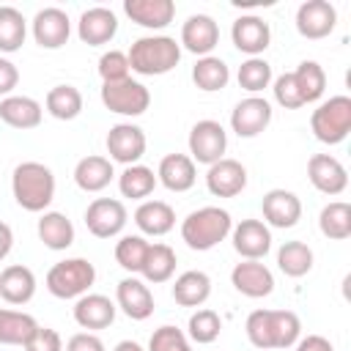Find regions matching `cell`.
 Here are the masks:
<instances>
[{"label": "cell", "instance_id": "ba28073f", "mask_svg": "<svg viewBox=\"0 0 351 351\" xmlns=\"http://www.w3.org/2000/svg\"><path fill=\"white\" fill-rule=\"evenodd\" d=\"M228 148V134L222 129V123L206 118V121H197L189 132V154H192V162H200V165H214L222 159Z\"/></svg>", "mask_w": 351, "mask_h": 351}, {"label": "cell", "instance_id": "44dd1931", "mask_svg": "<svg viewBox=\"0 0 351 351\" xmlns=\"http://www.w3.org/2000/svg\"><path fill=\"white\" fill-rule=\"evenodd\" d=\"M126 16L148 30H162L173 22L176 16V3L173 0H123Z\"/></svg>", "mask_w": 351, "mask_h": 351}, {"label": "cell", "instance_id": "5bb4252c", "mask_svg": "<svg viewBox=\"0 0 351 351\" xmlns=\"http://www.w3.org/2000/svg\"><path fill=\"white\" fill-rule=\"evenodd\" d=\"M115 33H118V16H115V11H110L104 5H93V8L82 11V16L77 22V36L88 47H101V44L112 41Z\"/></svg>", "mask_w": 351, "mask_h": 351}, {"label": "cell", "instance_id": "ffe728a7", "mask_svg": "<svg viewBox=\"0 0 351 351\" xmlns=\"http://www.w3.org/2000/svg\"><path fill=\"white\" fill-rule=\"evenodd\" d=\"M230 38L236 44L239 52H247L250 58H258L269 41H271V30H269V22H263L261 16L250 14V16H239L230 27Z\"/></svg>", "mask_w": 351, "mask_h": 351}, {"label": "cell", "instance_id": "816d5d0a", "mask_svg": "<svg viewBox=\"0 0 351 351\" xmlns=\"http://www.w3.org/2000/svg\"><path fill=\"white\" fill-rule=\"evenodd\" d=\"M11 247H14V233H11V228L5 222H0V261L11 252Z\"/></svg>", "mask_w": 351, "mask_h": 351}, {"label": "cell", "instance_id": "d4e9b609", "mask_svg": "<svg viewBox=\"0 0 351 351\" xmlns=\"http://www.w3.org/2000/svg\"><path fill=\"white\" fill-rule=\"evenodd\" d=\"M74 321L82 329H107L115 321V304L101 293H85L74 304Z\"/></svg>", "mask_w": 351, "mask_h": 351}, {"label": "cell", "instance_id": "e0dca14e", "mask_svg": "<svg viewBox=\"0 0 351 351\" xmlns=\"http://www.w3.org/2000/svg\"><path fill=\"white\" fill-rule=\"evenodd\" d=\"M206 186H208V192L214 197H236L247 186V170H244L241 162L222 156L219 162L208 165Z\"/></svg>", "mask_w": 351, "mask_h": 351}, {"label": "cell", "instance_id": "2e32d148", "mask_svg": "<svg viewBox=\"0 0 351 351\" xmlns=\"http://www.w3.org/2000/svg\"><path fill=\"white\" fill-rule=\"evenodd\" d=\"M307 178L310 184L324 195H340L348 186V173L340 165V159L329 154H315L307 162Z\"/></svg>", "mask_w": 351, "mask_h": 351}, {"label": "cell", "instance_id": "7bdbcfd3", "mask_svg": "<svg viewBox=\"0 0 351 351\" xmlns=\"http://www.w3.org/2000/svg\"><path fill=\"white\" fill-rule=\"evenodd\" d=\"M145 252H148V241L143 236H123L115 244V261H118V266L126 269V271H132V274L143 269Z\"/></svg>", "mask_w": 351, "mask_h": 351}, {"label": "cell", "instance_id": "8fae6325", "mask_svg": "<svg viewBox=\"0 0 351 351\" xmlns=\"http://www.w3.org/2000/svg\"><path fill=\"white\" fill-rule=\"evenodd\" d=\"M71 36V22L63 8H41L33 16V38L44 49H60Z\"/></svg>", "mask_w": 351, "mask_h": 351}, {"label": "cell", "instance_id": "7402d4cb", "mask_svg": "<svg viewBox=\"0 0 351 351\" xmlns=\"http://www.w3.org/2000/svg\"><path fill=\"white\" fill-rule=\"evenodd\" d=\"M263 219L271 228H293L302 219V200L288 189H269L263 195Z\"/></svg>", "mask_w": 351, "mask_h": 351}, {"label": "cell", "instance_id": "d590c367", "mask_svg": "<svg viewBox=\"0 0 351 351\" xmlns=\"http://www.w3.org/2000/svg\"><path fill=\"white\" fill-rule=\"evenodd\" d=\"M318 225H321V233H324L326 239H335V241L348 239V236H351V206L343 203V200L326 203V206L321 208Z\"/></svg>", "mask_w": 351, "mask_h": 351}, {"label": "cell", "instance_id": "836d02e7", "mask_svg": "<svg viewBox=\"0 0 351 351\" xmlns=\"http://www.w3.org/2000/svg\"><path fill=\"white\" fill-rule=\"evenodd\" d=\"M173 271H176V252H173V247H167V244H148V252H145L140 274L148 282L159 285V282H167L173 277Z\"/></svg>", "mask_w": 351, "mask_h": 351}, {"label": "cell", "instance_id": "ac0fdd59", "mask_svg": "<svg viewBox=\"0 0 351 351\" xmlns=\"http://www.w3.org/2000/svg\"><path fill=\"white\" fill-rule=\"evenodd\" d=\"M230 282L241 296H250V299H263L274 291V274L258 261L236 263L230 271Z\"/></svg>", "mask_w": 351, "mask_h": 351}, {"label": "cell", "instance_id": "8d00e7d4", "mask_svg": "<svg viewBox=\"0 0 351 351\" xmlns=\"http://www.w3.org/2000/svg\"><path fill=\"white\" fill-rule=\"evenodd\" d=\"M277 266L285 277H304L313 269V250L304 241H285L277 252Z\"/></svg>", "mask_w": 351, "mask_h": 351}, {"label": "cell", "instance_id": "4fadbf2b", "mask_svg": "<svg viewBox=\"0 0 351 351\" xmlns=\"http://www.w3.org/2000/svg\"><path fill=\"white\" fill-rule=\"evenodd\" d=\"M107 154L112 162L121 165H137V159L145 154V132L134 123H115L107 134Z\"/></svg>", "mask_w": 351, "mask_h": 351}, {"label": "cell", "instance_id": "f907efd6", "mask_svg": "<svg viewBox=\"0 0 351 351\" xmlns=\"http://www.w3.org/2000/svg\"><path fill=\"white\" fill-rule=\"evenodd\" d=\"M296 351H335V346L321 335H307L296 340Z\"/></svg>", "mask_w": 351, "mask_h": 351}, {"label": "cell", "instance_id": "4dcf8cb0", "mask_svg": "<svg viewBox=\"0 0 351 351\" xmlns=\"http://www.w3.org/2000/svg\"><path fill=\"white\" fill-rule=\"evenodd\" d=\"M211 296V280L206 271H184L173 282V299L181 307H200Z\"/></svg>", "mask_w": 351, "mask_h": 351}, {"label": "cell", "instance_id": "3957f363", "mask_svg": "<svg viewBox=\"0 0 351 351\" xmlns=\"http://www.w3.org/2000/svg\"><path fill=\"white\" fill-rule=\"evenodd\" d=\"M129 69L143 77H159L178 66L181 60V44L170 36H143L137 38L129 52Z\"/></svg>", "mask_w": 351, "mask_h": 351}, {"label": "cell", "instance_id": "cb8c5ba5", "mask_svg": "<svg viewBox=\"0 0 351 351\" xmlns=\"http://www.w3.org/2000/svg\"><path fill=\"white\" fill-rule=\"evenodd\" d=\"M156 181H162V186H167L170 192H186V189H192L195 181H197V170H195L192 156H186V154H167L159 162Z\"/></svg>", "mask_w": 351, "mask_h": 351}, {"label": "cell", "instance_id": "484cf974", "mask_svg": "<svg viewBox=\"0 0 351 351\" xmlns=\"http://www.w3.org/2000/svg\"><path fill=\"white\" fill-rule=\"evenodd\" d=\"M33 293H36V274L27 266L14 263L0 271V296L8 304H27Z\"/></svg>", "mask_w": 351, "mask_h": 351}, {"label": "cell", "instance_id": "ee69618b", "mask_svg": "<svg viewBox=\"0 0 351 351\" xmlns=\"http://www.w3.org/2000/svg\"><path fill=\"white\" fill-rule=\"evenodd\" d=\"M129 58L126 52L121 49H110L99 58V77L101 82H121V80H129Z\"/></svg>", "mask_w": 351, "mask_h": 351}, {"label": "cell", "instance_id": "1f68e13d", "mask_svg": "<svg viewBox=\"0 0 351 351\" xmlns=\"http://www.w3.org/2000/svg\"><path fill=\"white\" fill-rule=\"evenodd\" d=\"M38 329L36 318L19 310H0V346H25Z\"/></svg>", "mask_w": 351, "mask_h": 351}, {"label": "cell", "instance_id": "9a60e30c", "mask_svg": "<svg viewBox=\"0 0 351 351\" xmlns=\"http://www.w3.org/2000/svg\"><path fill=\"white\" fill-rule=\"evenodd\" d=\"M230 233H233V250L244 261H261L271 250V230L261 219H241Z\"/></svg>", "mask_w": 351, "mask_h": 351}, {"label": "cell", "instance_id": "52a82bcc", "mask_svg": "<svg viewBox=\"0 0 351 351\" xmlns=\"http://www.w3.org/2000/svg\"><path fill=\"white\" fill-rule=\"evenodd\" d=\"M101 101L110 112H118V115H143L151 104V93L143 82L137 80H121V82H104L101 85Z\"/></svg>", "mask_w": 351, "mask_h": 351}, {"label": "cell", "instance_id": "5b68a950", "mask_svg": "<svg viewBox=\"0 0 351 351\" xmlns=\"http://www.w3.org/2000/svg\"><path fill=\"white\" fill-rule=\"evenodd\" d=\"M96 280V269L85 258H66L47 271V291L58 299L85 296Z\"/></svg>", "mask_w": 351, "mask_h": 351}, {"label": "cell", "instance_id": "277c9868", "mask_svg": "<svg viewBox=\"0 0 351 351\" xmlns=\"http://www.w3.org/2000/svg\"><path fill=\"white\" fill-rule=\"evenodd\" d=\"M230 230H233V219L219 206H203L181 222V239L186 241L189 250H197V252L217 247Z\"/></svg>", "mask_w": 351, "mask_h": 351}, {"label": "cell", "instance_id": "681fc988", "mask_svg": "<svg viewBox=\"0 0 351 351\" xmlns=\"http://www.w3.org/2000/svg\"><path fill=\"white\" fill-rule=\"evenodd\" d=\"M19 82V71L8 58H0V96H8Z\"/></svg>", "mask_w": 351, "mask_h": 351}, {"label": "cell", "instance_id": "f35d334b", "mask_svg": "<svg viewBox=\"0 0 351 351\" xmlns=\"http://www.w3.org/2000/svg\"><path fill=\"white\" fill-rule=\"evenodd\" d=\"M154 186H156V176H154V170L145 167V165H129V167L121 173V178H118L121 195H123V197H132V200L148 197V195L154 192Z\"/></svg>", "mask_w": 351, "mask_h": 351}, {"label": "cell", "instance_id": "74e56055", "mask_svg": "<svg viewBox=\"0 0 351 351\" xmlns=\"http://www.w3.org/2000/svg\"><path fill=\"white\" fill-rule=\"evenodd\" d=\"M27 22L14 5H0V52H16L25 44Z\"/></svg>", "mask_w": 351, "mask_h": 351}, {"label": "cell", "instance_id": "f546056e", "mask_svg": "<svg viewBox=\"0 0 351 351\" xmlns=\"http://www.w3.org/2000/svg\"><path fill=\"white\" fill-rule=\"evenodd\" d=\"M38 239L49 250H66L74 244V225L60 211H44L38 219Z\"/></svg>", "mask_w": 351, "mask_h": 351}, {"label": "cell", "instance_id": "30bf717a", "mask_svg": "<svg viewBox=\"0 0 351 351\" xmlns=\"http://www.w3.org/2000/svg\"><path fill=\"white\" fill-rule=\"evenodd\" d=\"M337 25V11L329 0H307L296 11V30L304 38H326Z\"/></svg>", "mask_w": 351, "mask_h": 351}, {"label": "cell", "instance_id": "8992f818", "mask_svg": "<svg viewBox=\"0 0 351 351\" xmlns=\"http://www.w3.org/2000/svg\"><path fill=\"white\" fill-rule=\"evenodd\" d=\"M310 129L315 140L326 145H337L351 132V99L348 96H332L329 101L318 104L310 115Z\"/></svg>", "mask_w": 351, "mask_h": 351}, {"label": "cell", "instance_id": "7dc6e473", "mask_svg": "<svg viewBox=\"0 0 351 351\" xmlns=\"http://www.w3.org/2000/svg\"><path fill=\"white\" fill-rule=\"evenodd\" d=\"M22 348H25V351H63V340H60V335H58L55 329L38 326V329L33 332V337H30Z\"/></svg>", "mask_w": 351, "mask_h": 351}, {"label": "cell", "instance_id": "6da1fadb", "mask_svg": "<svg viewBox=\"0 0 351 351\" xmlns=\"http://www.w3.org/2000/svg\"><path fill=\"white\" fill-rule=\"evenodd\" d=\"M247 337L255 348H291L299 340L302 321L291 310H252L247 315Z\"/></svg>", "mask_w": 351, "mask_h": 351}, {"label": "cell", "instance_id": "ab89813d", "mask_svg": "<svg viewBox=\"0 0 351 351\" xmlns=\"http://www.w3.org/2000/svg\"><path fill=\"white\" fill-rule=\"evenodd\" d=\"M293 80H296V88L302 93V101L310 104L315 99L324 96V88H326V71L321 69V63L315 60H302L296 71H291Z\"/></svg>", "mask_w": 351, "mask_h": 351}, {"label": "cell", "instance_id": "9c48e42d", "mask_svg": "<svg viewBox=\"0 0 351 351\" xmlns=\"http://www.w3.org/2000/svg\"><path fill=\"white\" fill-rule=\"evenodd\" d=\"M129 214L126 206L115 197H96L85 211V225L96 239H112L123 230Z\"/></svg>", "mask_w": 351, "mask_h": 351}, {"label": "cell", "instance_id": "d6986e66", "mask_svg": "<svg viewBox=\"0 0 351 351\" xmlns=\"http://www.w3.org/2000/svg\"><path fill=\"white\" fill-rule=\"evenodd\" d=\"M181 44L192 55L206 58L217 44H219V27L208 14H192L181 25Z\"/></svg>", "mask_w": 351, "mask_h": 351}, {"label": "cell", "instance_id": "4316f807", "mask_svg": "<svg viewBox=\"0 0 351 351\" xmlns=\"http://www.w3.org/2000/svg\"><path fill=\"white\" fill-rule=\"evenodd\" d=\"M134 225L145 236H165L176 225V211L165 200H145L134 211Z\"/></svg>", "mask_w": 351, "mask_h": 351}, {"label": "cell", "instance_id": "c3c4849f", "mask_svg": "<svg viewBox=\"0 0 351 351\" xmlns=\"http://www.w3.org/2000/svg\"><path fill=\"white\" fill-rule=\"evenodd\" d=\"M66 351H104V343L90 332H77L69 337Z\"/></svg>", "mask_w": 351, "mask_h": 351}, {"label": "cell", "instance_id": "60d3db41", "mask_svg": "<svg viewBox=\"0 0 351 351\" xmlns=\"http://www.w3.org/2000/svg\"><path fill=\"white\" fill-rule=\"evenodd\" d=\"M219 329H222V318H219L214 310H208V307L195 310V313L189 315V324H186L189 340H195V343H200V346L214 343V340L219 337Z\"/></svg>", "mask_w": 351, "mask_h": 351}, {"label": "cell", "instance_id": "f1b7e54d", "mask_svg": "<svg viewBox=\"0 0 351 351\" xmlns=\"http://www.w3.org/2000/svg\"><path fill=\"white\" fill-rule=\"evenodd\" d=\"M112 162L107 156H85L74 167V181L82 192H101L112 181Z\"/></svg>", "mask_w": 351, "mask_h": 351}, {"label": "cell", "instance_id": "7a4b0ae2", "mask_svg": "<svg viewBox=\"0 0 351 351\" xmlns=\"http://www.w3.org/2000/svg\"><path fill=\"white\" fill-rule=\"evenodd\" d=\"M11 192L25 211H33V214L47 211V206L55 197V176L41 162H22L14 167Z\"/></svg>", "mask_w": 351, "mask_h": 351}, {"label": "cell", "instance_id": "e575fe53", "mask_svg": "<svg viewBox=\"0 0 351 351\" xmlns=\"http://www.w3.org/2000/svg\"><path fill=\"white\" fill-rule=\"evenodd\" d=\"M47 112L58 121H74L82 112V93L74 85H55L47 93Z\"/></svg>", "mask_w": 351, "mask_h": 351}, {"label": "cell", "instance_id": "f5cc1de1", "mask_svg": "<svg viewBox=\"0 0 351 351\" xmlns=\"http://www.w3.org/2000/svg\"><path fill=\"white\" fill-rule=\"evenodd\" d=\"M112 351H143V348H140L134 340H121V343H118Z\"/></svg>", "mask_w": 351, "mask_h": 351}, {"label": "cell", "instance_id": "603a6c76", "mask_svg": "<svg viewBox=\"0 0 351 351\" xmlns=\"http://www.w3.org/2000/svg\"><path fill=\"white\" fill-rule=\"evenodd\" d=\"M115 302L118 307L132 318V321H145L154 313V293L148 291V285L137 277H126L118 282L115 288Z\"/></svg>", "mask_w": 351, "mask_h": 351}, {"label": "cell", "instance_id": "7c38bea8", "mask_svg": "<svg viewBox=\"0 0 351 351\" xmlns=\"http://www.w3.org/2000/svg\"><path fill=\"white\" fill-rule=\"evenodd\" d=\"M271 123V104L261 96L241 99L230 112V126L239 137H258Z\"/></svg>", "mask_w": 351, "mask_h": 351}, {"label": "cell", "instance_id": "d6a6232c", "mask_svg": "<svg viewBox=\"0 0 351 351\" xmlns=\"http://www.w3.org/2000/svg\"><path fill=\"white\" fill-rule=\"evenodd\" d=\"M192 80L200 90L206 93H214V90H222L230 80V69L222 58H214V55H206V58H197V63L192 66Z\"/></svg>", "mask_w": 351, "mask_h": 351}, {"label": "cell", "instance_id": "bcb514c9", "mask_svg": "<svg viewBox=\"0 0 351 351\" xmlns=\"http://www.w3.org/2000/svg\"><path fill=\"white\" fill-rule=\"evenodd\" d=\"M274 99H277V104L285 107V110H299V107H304L302 93H299L296 80H293L291 71H288V74H280V77L274 80Z\"/></svg>", "mask_w": 351, "mask_h": 351}, {"label": "cell", "instance_id": "f6af8a7d", "mask_svg": "<svg viewBox=\"0 0 351 351\" xmlns=\"http://www.w3.org/2000/svg\"><path fill=\"white\" fill-rule=\"evenodd\" d=\"M148 351H192V346L181 329L159 326V329H154V335L148 340Z\"/></svg>", "mask_w": 351, "mask_h": 351}, {"label": "cell", "instance_id": "b9f144b4", "mask_svg": "<svg viewBox=\"0 0 351 351\" xmlns=\"http://www.w3.org/2000/svg\"><path fill=\"white\" fill-rule=\"evenodd\" d=\"M269 82H271V66L263 58H247L239 66V85L244 90H250L252 96L261 93L263 88H269Z\"/></svg>", "mask_w": 351, "mask_h": 351}, {"label": "cell", "instance_id": "83f0119b", "mask_svg": "<svg viewBox=\"0 0 351 351\" xmlns=\"http://www.w3.org/2000/svg\"><path fill=\"white\" fill-rule=\"evenodd\" d=\"M41 104L30 96H5L0 101V121L14 129H36L41 123Z\"/></svg>", "mask_w": 351, "mask_h": 351}]
</instances>
